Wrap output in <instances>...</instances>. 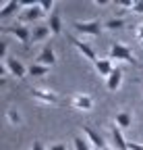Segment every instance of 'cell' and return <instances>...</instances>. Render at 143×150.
<instances>
[{"instance_id":"23","label":"cell","mask_w":143,"mask_h":150,"mask_svg":"<svg viewBox=\"0 0 143 150\" xmlns=\"http://www.w3.org/2000/svg\"><path fill=\"white\" fill-rule=\"evenodd\" d=\"M131 13H133V15H143V0H135Z\"/></svg>"},{"instance_id":"13","label":"cell","mask_w":143,"mask_h":150,"mask_svg":"<svg viewBox=\"0 0 143 150\" xmlns=\"http://www.w3.org/2000/svg\"><path fill=\"white\" fill-rule=\"evenodd\" d=\"M93 67H96L98 75H102L104 79H108V75L114 71V63H112L110 59H98V61L93 63Z\"/></svg>"},{"instance_id":"12","label":"cell","mask_w":143,"mask_h":150,"mask_svg":"<svg viewBox=\"0 0 143 150\" xmlns=\"http://www.w3.org/2000/svg\"><path fill=\"white\" fill-rule=\"evenodd\" d=\"M122 69L120 67H114V71L108 75V79H106V88H108L110 92H116L120 86H122Z\"/></svg>"},{"instance_id":"28","label":"cell","mask_w":143,"mask_h":150,"mask_svg":"<svg viewBox=\"0 0 143 150\" xmlns=\"http://www.w3.org/2000/svg\"><path fill=\"white\" fill-rule=\"evenodd\" d=\"M48 150H66V146H64L62 142H56V144H52Z\"/></svg>"},{"instance_id":"1","label":"cell","mask_w":143,"mask_h":150,"mask_svg":"<svg viewBox=\"0 0 143 150\" xmlns=\"http://www.w3.org/2000/svg\"><path fill=\"white\" fill-rule=\"evenodd\" d=\"M108 59H110L112 63H116V65H120V63L137 65L135 54L131 52V48H129L127 44H122V42H114V44L110 46V54H108Z\"/></svg>"},{"instance_id":"17","label":"cell","mask_w":143,"mask_h":150,"mask_svg":"<svg viewBox=\"0 0 143 150\" xmlns=\"http://www.w3.org/2000/svg\"><path fill=\"white\" fill-rule=\"evenodd\" d=\"M19 6H21V2H17V0H8V2H4L2 8H0V17L6 19V17L15 15L17 11H19Z\"/></svg>"},{"instance_id":"22","label":"cell","mask_w":143,"mask_h":150,"mask_svg":"<svg viewBox=\"0 0 143 150\" xmlns=\"http://www.w3.org/2000/svg\"><path fill=\"white\" fill-rule=\"evenodd\" d=\"M40 6H42V11H44V13L52 15V13H54V11H52V8H54V0H42Z\"/></svg>"},{"instance_id":"29","label":"cell","mask_w":143,"mask_h":150,"mask_svg":"<svg viewBox=\"0 0 143 150\" xmlns=\"http://www.w3.org/2000/svg\"><path fill=\"white\" fill-rule=\"evenodd\" d=\"M129 150H143V144H137V142H129Z\"/></svg>"},{"instance_id":"3","label":"cell","mask_w":143,"mask_h":150,"mask_svg":"<svg viewBox=\"0 0 143 150\" xmlns=\"http://www.w3.org/2000/svg\"><path fill=\"white\" fill-rule=\"evenodd\" d=\"M0 31H2V33H10V35H15L23 46H29V42H31V29H29V25L15 23V25H6V27H2Z\"/></svg>"},{"instance_id":"21","label":"cell","mask_w":143,"mask_h":150,"mask_svg":"<svg viewBox=\"0 0 143 150\" xmlns=\"http://www.w3.org/2000/svg\"><path fill=\"white\" fill-rule=\"evenodd\" d=\"M73 146H75V150H91V144L87 142L85 136H75L73 138Z\"/></svg>"},{"instance_id":"25","label":"cell","mask_w":143,"mask_h":150,"mask_svg":"<svg viewBox=\"0 0 143 150\" xmlns=\"http://www.w3.org/2000/svg\"><path fill=\"white\" fill-rule=\"evenodd\" d=\"M135 38H137V42H139V46L143 48V23L135 29Z\"/></svg>"},{"instance_id":"14","label":"cell","mask_w":143,"mask_h":150,"mask_svg":"<svg viewBox=\"0 0 143 150\" xmlns=\"http://www.w3.org/2000/svg\"><path fill=\"white\" fill-rule=\"evenodd\" d=\"M50 27L48 25H33L31 29V42L33 44H38V42H46L48 38H50Z\"/></svg>"},{"instance_id":"16","label":"cell","mask_w":143,"mask_h":150,"mask_svg":"<svg viewBox=\"0 0 143 150\" xmlns=\"http://www.w3.org/2000/svg\"><path fill=\"white\" fill-rule=\"evenodd\" d=\"M114 125H116V127H120V129L131 127V125H133V115H131L129 110H120L118 115L114 117Z\"/></svg>"},{"instance_id":"2","label":"cell","mask_w":143,"mask_h":150,"mask_svg":"<svg viewBox=\"0 0 143 150\" xmlns=\"http://www.w3.org/2000/svg\"><path fill=\"white\" fill-rule=\"evenodd\" d=\"M73 29L83 33V35H89V38H98L104 29V23H100V19H89V21H75L73 23Z\"/></svg>"},{"instance_id":"8","label":"cell","mask_w":143,"mask_h":150,"mask_svg":"<svg viewBox=\"0 0 143 150\" xmlns=\"http://www.w3.org/2000/svg\"><path fill=\"white\" fill-rule=\"evenodd\" d=\"M70 44H73V46L77 48V52L83 56V59L91 61V63H96V61H98V54H96V50H93L91 46H89L87 42L79 40V38H70Z\"/></svg>"},{"instance_id":"30","label":"cell","mask_w":143,"mask_h":150,"mask_svg":"<svg viewBox=\"0 0 143 150\" xmlns=\"http://www.w3.org/2000/svg\"><path fill=\"white\" fill-rule=\"evenodd\" d=\"M93 4L96 6H106V4H110V2H108V0H93Z\"/></svg>"},{"instance_id":"5","label":"cell","mask_w":143,"mask_h":150,"mask_svg":"<svg viewBox=\"0 0 143 150\" xmlns=\"http://www.w3.org/2000/svg\"><path fill=\"white\" fill-rule=\"evenodd\" d=\"M83 136L87 138V142L91 144V148H93V150H106V148H108V144H106L104 136L100 134V131L91 129V127H87V125H83Z\"/></svg>"},{"instance_id":"7","label":"cell","mask_w":143,"mask_h":150,"mask_svg":"<svg viewBox=\"0 0 143 150\" xmlns=\"http://www.w3.org/2000/svg\"><path fill=\"white\" fill-rule=\"evenodd\" d=\"M31 98L38 100L40 104H56V94L52 90H46V88H31Z\"/></svg>"},{"instance_id":"24","label":"cell","mask_w":143,"mask_h":150,"mask_svg":"<svg viewBox=\"0 0 143 150\" xmlns=\"http://www.w3.org/2000/svg\"><path fill=\"white\" fill-rule=\"evenodd\" d=\"M0 59H2V61L8 59V44H6V42L0 44Z\"/></svg>"},{"instance_id":"20","label":"cell","mask_w":143,"mask_h":150,"mask_svg":"<svg viewBox=\"0 0 143 150\" xmlns=\"http://www.w3.org/2000/svg\"><path fill=\"white\" fill-rule=\"evenodd\" d=\"M29 75H33V77H44V75L50 71V67H44V65H38V63H33L31 67H27Z\"/></svg>"},{"instance_id":"18","label":"cell","mask_w":143,"mask_h":150,"mask_svg":"<svg viewBox=\"0 0 143 150\" xmlns=\"http://www.w3.org/2000/svg\"><path fill=\"white\" fill-rule=\"evenodd\" d=\"M104 27L110 29V31H120V29L127 27V21H124V19H120V17H112V19H108V21L104 23Z\"/></svg>"},{"instance_id":"31","label":"cell","mask_w":143,"mask_h":150,"mask_svg":"<svg viewBox=\"0 0 143 150\" xmlns=\"http://www.w3.org/2000/svg\"><path fill=\"white\" fill-rule=\"evenodd\" d=\"M106 150H114V148H106Z\"/></svg>"},{"instance_id":"9","label":"cell","mask_w":143,"mask_h":150,"mask_svg":"<svg viewBox=\"0 0 143 150\" xmlns=\"http://www.w3.org/2000/svg\"><path fill=\"white\" fill-rule=\"evenodd\" d=\"M56 52H54V48H52L50 44H46L40 52H38V59H35V63L38 65H44V67H54L56 65Z\"/></svg>"},{"instance_id":"19","label":"cell","mask_w":143,"mask_h":150,"mask_svg":"<svg viewBox=\"0 0 143 150\" xmlns=\"http://www.w3.org/2000/svg\"><path fill=\"white\" fill-rule=\"evenodd\" d=\"M6 121L10 123V125H21L23 123V117H21V112L17 110V108H6Z\"/></svg>"},{"instance_id":"4","label":"cell","mask_w":143,"mask_h":150,"mask_svg":"<svg viewBox=\"0 0 143 150\" xmlns=\"http://www.w3.org/2000/svg\"><path fill=\"white\" fill-rule=\"evenodd\" d=\"M44 11H42V6H40V2L35 4V6H31V8H23L21 11V15H19V23H23V25H29V23H38L40 19H44Z\"/></svg>"},{"instance_id":"10","label":"cell","mask_w":143,"mask_h":150,"mask_svg":"<svg viewBox=\"0 0 143 150\" xmlns=\"http://www.w3.org/2000/svg\"><path fill=\"white\" fill-rule=\"evenodd\" d=\"M68 102L77 110H91L93 108V98L89 96V94H73Z\"/></svg>"},{"instance_id":"11","label":"cell","mask_w":143,"mask_h":150,"mask_svg":"<svg viewBox=\"0 0 143 150\" xmlns=\"http://www.w3.org/2000/svg\"><path fill=\"white\" fill-rule=\"evenodd\" d=\"M110 136H112V146H114V150H129V142L124 140V134H122L120 127L112 125Z\"/></svg>"},{"instance_id":"26","label":"cell","mask_w":143,"mask_h":150,"mask_svg":"<svg viewBox=\"0 0 143 150\" xmlns=\"http://www.w3.org/2000/svg\"><path fill=\"white\" fill-rule=\"evenodd\" d=\"M133 2L135 0H116V6H122V8H133Z\"/></svg>"},{"instance_id":"15","label":"cell","mask_w":143,"mask_h":150,"mask_svg":"<svg viewBox=\"0 0 143 150\" xmlns=\"http://www.w3.org/2000/svg\"><path fill=\"white\" fill-rule=\"evenodd\" d=\"M46 25L50 27V31H52V35H60L62 33V19H60V15L54 11L52 15H48V21H46Z\"/></svg>"},{"instance_id":"6","label":"cell","mask_w":143,"mask_h":150,"mask_svg":"<svg viewBox=\"0 0 143 150\" xmlns=\"http://www.w3.org/2000/svg\"><path fill=\"white\" fill-rule=\"evenodd\" d=\"M4 65H6V69H8V73L13 75V77H17V79H25L27 77V67L19 61V59H15V56H8L6 61H2Z\"/></svg>"},{"instance_id":"27","label":"cell","mask_w":143,"mask_h":150,"mask_svg":"<svg viewBox=\"0 0 143 150\" xmlns=\"http://www.w3.org/2000/svg\"><path fill=\"white\" fill-rule=\"evenodd\" d=\"M31 150H48V148H46L42 142H38V140H35V142L31 144Z\"/></svg>"}]
</instances>
